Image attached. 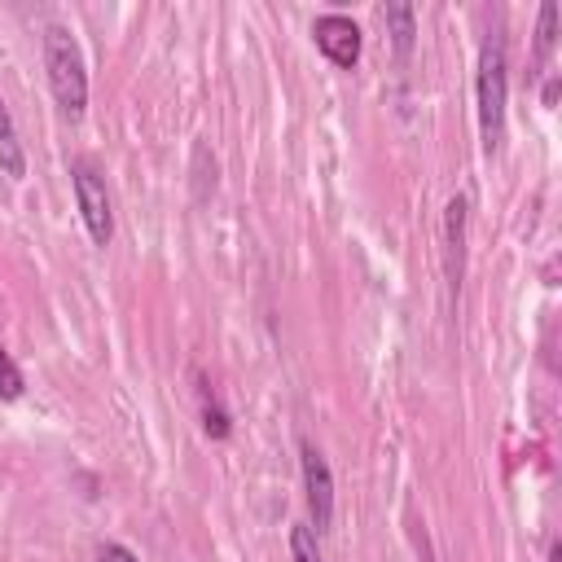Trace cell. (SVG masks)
Here are the masks:
<instances>
[{"instance_id": "obj_10", "label": "cell", "mask_w": 562, "mask_h": 562, "mask_svg": "<svg viewBox=\"0 0 562 562\" xmlns=\"http://www.w3.org/2000/svg\"><path fill=\"white\" fill-rule=\"evenodd\" d=\"M553 44H558V4L544 0V4H540V18H536V70L549 61Z\"/></svg>"}, {"instance_id": "obj_13", "label": "cell", "mask_w": 562, "mask_h": 562, "mask_svg": "<svg viewBox=\"0 0 562 562\" xmlns=\"http://www.w3.org/2000/svg\"><path fill=\"white\" fill-rule=\"evenodd\" d=\"M97 562H140V558H136L127 544H114V540H110V544L97 549Z\"/></svg>"}, {"instance_id": "obj_6", "label": "cell", "mask_w": 562, "mask_h": 562, "mask_svg": "<svg viewBox=\"0 0 562 562\" xmlns=\"http://www.w3.org/2000/svg\"><path fill=\"white\" fill-rule=\"evenodd\" d=\"M465 220H470V202L457 193L443 206V277H448V294L457 299L461 277H465Z\"/></svg>"}, {"instance_id": "obj_3", "label": "cell", "mask_w": 562, "mask_h": 562, "mask_svg": "<svg viewBox=\"0 0 562 562\" xmlns=\"http://www.w3.org/2000/svg\"><path fill=\"white\" fill-rule=\"evenodd\" d=\"M70 189H75V202H79V215H83L92 246L105 250L114 241V211H110V193H105L101 171L88 158H75L70 162Z\"/></svg>"}, {"instance_id": "obj_14", "label": "cell", "mask_w": 562, "mask_h": 562, "mask_svg": "<svg viewBox=\"0 0 562 562\" xmlns=\"http://www.w3.org/2000/svg\"><path fill=\"white\" fill-rule=\"evenodd\" d=\"M553 97H558V79L544 83V105H553Z\"/></svg>"}, {"instance_id": "obj_5", "label": "cell", "mask_w": 562, "mask_h": 562, "mask_svg": "<svg viewBox=\"0 0 562 562\" xmlns=\"http://www.w3.org/2000/svg\"><path fill=\"white\" fill-rule=\"evenodd\" d=\"M312 40L329 57V66H338V70H351L360 61V48H364V35L347 13H321L312 22Z\"/></svg>"}, {"instance_id": "obj_9", "label": "cell", "mask_w": 562, "mask_h": 562, "mask_svg": "<svg viewBox=\"0 0 562 562\" xmlns=\"http://www.w3.org/2000/svg\"><path fill=\"white\" fill-rule=\"evenodd\" d=\"M198 400H202V430H206L211 439H228L233 422H228V413H224V404H220V395L211 391L206 378H198Z\"/></svg>"}, {"instance_id": "obj_2", "label": "cell", "mask_w": 562, "mask_h": 562, "mask_svg": "<svg viewBox=\"0 0 562 562\" xmlns=\"http://www.w3.org/2000/svg\"><path fill=\"white\" fill-rule=\"evenodd\" d=\"M44 70H48V88H53L61 114L79 119L88 110V66H83L79 40L61 22L44 26Z\"/></svg>"}, {"instance_id": "obj_7", "label": "cell", "mask_w": 562, "mask_h": 562, "mask_svg": "<svg viewBox=\"0 0 562 562\" xmlns=\"http://www.w3.org/2000/svg\"><path fill=\"white\" fill-rule=\"evenodd\" d=\"M0 171L9 180H22L26 176V149L18 140V127H13V114L4 105V97H0Z\"/></svg>"}, {"instance_id": "obj_11", "label": "cell", "mask_w": 562, "mask_h": 562, "mask_svg": "<svg viewBox=\"0 0 562 562\" xmlns=\"http://www.w3.org/2000/svg\"><path fill=\"white\" fill-rule=\"evenodd\" d=\"M316 540H321V536H316L307 522H294V527H290V558H294V562H325Z\"/></svg>"}, {"instance_id": "obj_8", "label": "cell", "mask_w": 562, "mask_h": 562, "mask_svg": "<svg viewBox=\"0 0 562 562\" xmlns=\"http://www.w3.org/2000/svg\"><path fill=\"white\" fill-rule=\"evenodd\" d=\"M382 18H386L391 44H395V57H408V53H413V44H417V9H413V4H404V0H395V4H386V9H382Z\"/></svg>"}, {"instance_id": "obj_4", "label": "cell", "mask_w": 562, "mask_h": 562, "mask_svg": "<svg viewBox=\"0 0 562 562\" xmlns=\"http://www.w3.org/2000/svg\"><path fill=\"white\" fill-rule=\"evenodd\" d=\"M299 470H303V492H307V509H312V531L325 536L334 527V474L325 452L312 439H299Z\"/></svg>"}, {"instance_id": "obj_1", "label": "cell", "mask_w": 562, "mask_h": 562, "mask_svg": "<svg viewBox=\"0 0 562 562\" xmlns=\"http://www.w3.org/2000/svg\"><path fill=\"white\" fill-rule=\"evenodd\" d=\"M474 92H479V136H483V154H501V140H505V105H509V57H505V35L492 31L483 40V53H479V79H474Z\"/></svg>"}, {"instance_id": "obj_12", "label": "cell", "mask_w": 562, "mask_h": 562, "mask_svg": "<svg viewBox=\"0 0 562 562\" xmlns=\"http://www.w3.org/2000/svg\"><path fill=\"white\" fill-rule=\"evenodd\" d=\"M22 391H26V378H22L18 360L0 347V400H4V404H13V400H22Z\"/></svg>"}]
</instances>
